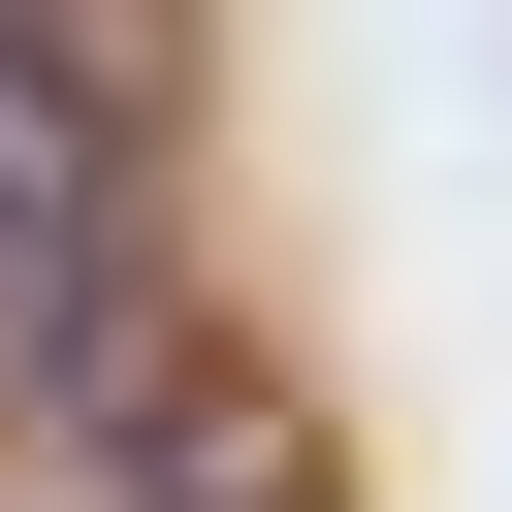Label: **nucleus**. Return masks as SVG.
<instances>
[{
	"mask_svg": "<svg viewBox=\"0 0 512 512\" xmlns=\"http://www.w3.org/2000/svg\"><path fill=\"white\" fill-rule=\"evenodd\" d=\"M64 416L128 448V512H320V416H288L224 320H96V352H64Z\"/></svg>",
	"mask_w": 512,
	"mask_h": 512,
	"instance_id": "nucleus-2",
	"label": "nucleus"
},
{
	"mask_svg": "<svg viewBox=\"0 0 512 512\" xmlns=\"http://www.w3.org/2000/svg\"><path fill=\"white\" fill-rule=\"evenodd\" d=\"M128 192H160L128 32H96V0H0V320H32V352L128 320Z\"/></svg>",
	"mask_w": 512,
	"mask_h": 512,
	"instance_id": "nucleus-1",
	"label": "nucleus"
}]
</instances>
